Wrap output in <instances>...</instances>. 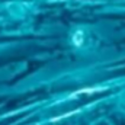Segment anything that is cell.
Listing matches in <instances>:
<instances>
[{
	"label": "cell",
	"mask_w": 125,
	"mask_h": 125,
	"mask_svg": "<svg viewBox=\"0 0 125 125\" xmlns=\"http://www.w3.org/2000/svg\"><path fill=\"white\" fill-rule=\"evenodd\" d=\"M100 90H103V89H100V87H92V89H82V90H79V92H84V93H93V92H100Z\"/></svg>",
	"instance_id": "cell-1"
}]
</instances>
